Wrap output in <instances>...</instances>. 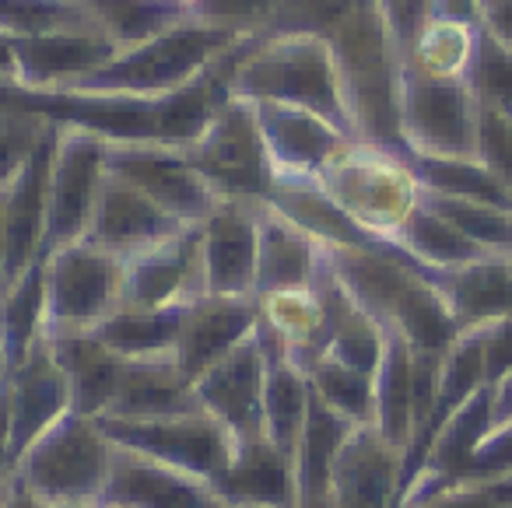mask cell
<instances>
[{
	"label": "cell",
	"instance_id": "681fc988",
	"mask_svg": "<svg viewBox=\"0 0 512 508\" xmlns=\"http://www.w3.org/2000/svg\"><path fill=\"white\" fill-rule=\"evenodd\" d=\"M484 29L512 43V0H488L484 4Z\"/></svg>",
	"mask_w": 512,
	"mask_h": 508
},
{
	"label": "cell",
	"instance_id": "f1b7e54d",
	"mask_svg": "<svg viewBox=\"0 0 512 508\" xmlns=\"http://www.w3.org/2000/svg\"><path fill=\"white\" fill-rule=\"evenodd\" d=\"M481 22L425 15L404 50V71L432 81H467L481 46Z\"/></svg>",
	"mask_w": 512,
	"mask_h": 508
},
{
	"label": "cell",
	"instance_id": "60d3db41",
	"mask_svg": "<svg viewBox=\"0 0 512 508\" xmlns=\"http://www.w3.org/2000/svg\"><path fill=\"white\" fill-rule=\"evenodd\" d=\"M467 85H470V92L477 95L481 106H495L509 113L512 109V43H505L495 32L484 29Z\"/></svg>",
	"mask_w": 512,
	"mask_h": 508
},
{
	"label": "cell",
	"instance_id": "d4e9b609",
	"mask_svg": "<svg viewBox=\"0 0 512 508\" xmlns=\"http://www.w3.org/2000/svg\"><path fill=\"white\" fill-rule=\"evenodd\" d=\"M446 295L449 312L463 330H481L512 316V260L509 253H484L463 267L432 277Z\"/></svg>",
	"mask_w": 512,
	"mask_h": 508
},
{
	"label": "cell",
	"instance_id": "30bf717a",
	"mask_svg": "<svg viewBox=\"0 0 512 508\" xmlns=\"http://www.w3.org/2000/svg\"><path fill=\"white\" fill-rule=\"evenodd\" d=\"M99 421L113 445L134 449L200 480H211L218 470H225L235 449L232 431L214 421L207 410L151 417V421H127V417H99Z\"/></svg>",
	"mask_w": 512,
	"mask_h": 508
},
{
	"label": "cell",
	"instance_id": "ee69618b",
	"mask_svg": "<svg viewBox=\"0 0 512 508\" xmlns=\"http://www.w3.org/2000/svg\"><path fill=\"white\" fill-rule=\"evenodd\" d=\"M477 158L512 190V116L505 109L481 106V113H477Z\"/></svg>",
	"mask_w": 512,
	"mask_h": 508
},
{
	"label": "cell",
	"instance_id": "6da1fadb",
	"mask_svg": "<svg viewBox=\"0 0 512 508\" xmlns=\"http://www.w3.org/2000/svg\"><path fill=\"white\" fill-rule=\"evenodd\" d=\"M341 71L344 99L358 141L407 151L400 130L404 99V50L390 29L383 0H369L323 36Z\"/></svg>",
	"mask_w": 512,
	"mask_h": 508
},
{
	"label": "cell",
	"instance_id": "6f0895ef",
	"mask_svg": "<svg viewBox=\"0 0 512 508\" xmlns=\"http://www.w3.org/2000/svg\"><path fill=\"white\" fill-rule=\"evenodd\" d=\"M211 508H235V505H225V501H214Z\"/></svg>",
	"mask_w": 512,
	"mask_h": 508
},
{
	"label": "cell",
	"instance_id": "ffe728a7",
	"mask_svg": "<svg viewBox=\"0 0 512 508\" xmlns=\"http://www.w3.org/2000/svg\"><path fill=\"white\" fill-rule=\"evenodd\" d=\"M214 491L207 480L183 473L176 466H165L134 449H113L109 477L102 487L99 505L116 508H211Z\"/></svg>",
	"mask_w": 512,
	"mask_h": 508
},
{
	"label": "cell",
	"instance_id": "11a10c76",
	"mask_svg": "<svg viewBox=\"0 0 512 508\" xmlns=\"http://www.w3.org/2000/svg\"><path fill=\"white\" fill-rule=\"evenodd\" d=\"M299 508H334L327 498H306V501H299Z\"/></svg>",
	"mask_w": 512,
	"mask_h": 508
},
{
	"label": "cell",
	"instance_id": "74e56055",
	"mask_svg": "<svg viewBox=\"0 0 512 508\" xmlns=\"http://www.w3.org/2000/svg\"><path fill=\"white\" fill-rule=\"evenodd\" d=\"M95 15L102 18V29L120 50L144 43V39L158 36V32L172 29L176 22L193 18L186 8L172 4V0H88Z\"/></svg>",
	"mask_w": 512,
	"mask_h": 508
},
{
	"label": "cell",
	"instance_id": "ac0fdd59",
	"mask_svg": "<svg viewBox=\"0 0 512 508\" xmlns=\"http://www.w3.org/2000/svg\"><path fill=\"white\" fill-rule=\"evenodd\" d=\"M207 484L214 498L235 508H299L295 456L267 435L239 438L225 470L214 473Z\"/></svg>",
	"mask_w": 512,
	"mask_h": 508
},
{
	"label": "cell",
	"instance_id": "484cf974",
	"mask_svg": "<svg viewBox=\"0 0 512 508\" xmlns=\"http://www.w3.org/2000/svg\"><path fill=\"white\" fill-rule=\"evenodd\" d=\"M57 365L64 368L71 386V410L85 417H102L116 396L127 361L113 354L92 330L81 333H46Z\"/></svg>",
	"mask_w": 512,
	"mask_h": 508
},
{
	"label": "cell",
	"instance_id": "9a60e30c",
	"mask_svg": "<svg viewBox=\"0 0 512 508\" xmlns=\"http://www.w3.org/2000/svg\"><path fill=\"white\" fill-rule=\"evenodd\" d=\"M264 382H267V354L260 333H249L239 347L214 361L197 382V400L218 424L232 431V438L267 435L264 431Z\"/></svg>",
	"mask_w": 512,
	"mask_h": 508
},
{
	"label": "cell",
	"instance_id": "3957f363",
	"mask_svg": "<svg viewBox=\"0 0 512 508\" xmlns=\"http://www.w3.org/2000/svg\"><path fill=\"white\" fill-rule=\"evenodd\" d=\"M249 32L232 25L186 18L144 43L120 50L106 67L88 78L74 81L64 92L74 95H123V99H162L176 88L190 85L200 71L214 64L225 50H232Z\"/></svg>",
	"mask_w": 512,
	"mask_h": 508
},
{
	"label": "cell",
	"instance_id": "6125c7cd",
	"mask_svg": "<svg viewBox=\"0 0 512 508\" xmlns=\"http://www.w3.org/2000/svg\"><path fill=\"white\" fill-rule=\"evenodd\" d=\"M484 4H488V0H484Z\"/></svg>",
	"mask_w": 512,
	"mask_h": 508
},
{
	"label": "cell",
	"instance_id": "db71d44e",
	"mask_svg": "<svg viewBox=\"0 0 512 508\" xmlns=\"http://www.w3.org/2000/svg\"><path fill=\"white\" fill-rule=\"evenodd\" d=\"M172 4H179V8H186L193 18H200V11H204L207 0H172Z\"/></svg>",
	"mask_w": 512,
	"mask_h": 508
},
{
	"label": "cell",
	"instance_id": "9f6ffc18",
	"mask_svg": "<svg viewBox=\"0 0 512 508\" xmlns=\"http://www.w3.org/2000/svg\"><path fill=\"white\" fill-rule=\"evenodd\" d=\"M53 508H99V501H64V505H53Z\"/></svg>",
	"mask_w": 512,
	"mask_h": 508
},
{
	"label": "cell",
	"instance_id": "7a4b0ae2",
	"mask_svg": "<svg viewBox=\"0 0 512 508\" xmlns=\"http://www.w3.org/2000/svg\"><path fill=\"white\" fill-rule=\"evenodd\" d=\"M232 95L249 102H285V106L309 109L355 137L334 50L316 32H278V36L253 32L235 67Z\"/></svg>",
	"mask_w": 512,
	"mask_h": 508
},
{
	"label": "cell",
	"instance_id": "f6af8a7d",
	"mask_svg": "<svg viewBox=\"0 0 512 508\" xmlns=\"http://www.w3.org/2000/svg\"><path fill=\"white\" fill-rule=\"evenodd\" d=\"M404 508H509V498L498 484H474V480H456L432 494L407 501Z\"/></svg>",
	"mask_w": 512,
	"mask_h": 508
},
{
	"label": "cell",
	"instance_id": "2e32d148",
	"mask_svg": "<svg viewBox=\"0 0 512 508\" xmlns=\"http://www.w3.org/2000/svg\"><path fill=\"white\" fill-rule=\"evenodd\" d=\"M253 109L274 179H320V172L355 141L309 109L285 102H253Z\"/></svg>",
	"mask_w": 512,
	"mask_h": 508
},
{
	"label": "cell",
	"instance_id": "816d5d0a",
	"mask_svg": "<svg viewBox=\"0 0 512 508\" xmlns=\"http://www.w3.org/2000/svg\"><path fill=\"white\" fill-rule=\"evenodd\" d=\"M0 78L15 81L18 78V64H15V36L0 32Z\"/></svg>",
	"mask_w": 512,
	"mask_h": 508
},
{
	"label": "cell",
	"instance_id": "f35d334b",
	"mask_svg": "<svg viewBox=\"0 0 512 508\" xmlns=\"http://www.w3.org/2000/svg\"><path fill=\"white\" fill-rule=\"evenodd\" d=\"M309 372V386L327 407L344 414L351 424L376 421V375L358 372L351 365H341L334 358H316Z\"/></svg>",
	"mask_w": 512,
	"mask_h": 508
},
{
	"label": "cell",
	"instance_id": "8d00e7d4",
	"mask_svg": "<svg viewBox=\"0 0 512 508\" xmlns=\"http://www.w3.org/2000/svg\"><path fill=\"white\" fill-rule=\"evenodd\" d=\"M0 32L15 39L57 32H106L88 0H0Z\"/></svg>",
	"mask_w": 512,
	"mask_h": 508
},
{
	"label": "cell",
	"instance_id": "4dcf8cb0",
	"mask_svg": "<svg viewBox=\"0 0 512 508\" xmlns=\"http://www.w3.org/2000/svg\"><path fill=\"white\" fill-rule=\"evenodd\" d=\"M271 200L285 218H292L299 228H306L320 246H383L372 242L334 200L323 193L316 179H274Z\"/></svg>",
	"mask_w": 512,
	"mask_h": 508
},
{
	"label": "cell",
	"instance_id": "bcb514c9",
	"mask_svg": "<svg viewBox=\"0 0 512 508\" xmlns=\"http://www.w3.org/2000/svg\"><path fill=\"white\" fill-rule=\"evenodd\" d=\"M484 333V382L495 386L505 372H512V316L481 326Z\"/></svg>",
	"mask_w": 512,
	"mask_h": 508
},
{
	"label": "cell",
	"instance_id": "94428289",
	"mask_svg": "<svg viewBox=\"0 0 512 508\" xmlns=\"http://www.w3.org/2000/svg\"><path fill=\"white\" fill-rule=\"evenodd\" d=\"M509 116H512V109H509Z\"/></svg>",
	"mask_w": 512,
	"mask_h": 508
},
{
	"label": "cell",
	"instance_id": "83f0119b",
	"mask_svg": "<svg viewBox=\"0 0 512 508\" xmlns=\"http://www.w3.org/2000/svg\"><path fill=\"white\" fill-rule=\"evenodd\" d=\"M256 333H260V344L267 354V382H264V431L274 445H281L285 452L295 456V445H299L302 424L309 414V372L292 358L285 344H281L278 333L267 330L260 319H256Z\"/></svg>",
	"mask_w": 512,
	"mask_h": 508
},
{
	"label": "cell",
	"instance_id": "e575fe53",
	"mask_svg": "<svg viewBox=\"0 0 512 508\" xmlns=\"http://www.w3.org/2000/svg\"><path fill=\"white\" fill-rule=\"evenodd\" d=\"M393 246L400 253H407L414 263H418L425 274H442V270L463 267V263L484 256V249L477 242H470L467 235L456 225H449L425 197H421V207L407 218V225L400 228V235L393 239Z\"/></svg>",
	"mask_w": 512,
	"mask_h": 508
},
{
	"label": "cell",
	"instance_id": "7c38bea8",
	"mask_svg": "<svg viewBox=\"0 0 512 508\" xmlns=\"http://www.w3.org/2000/svg\"><path fill=\"white\" fill-rule=\"evenodd\" d=\"M71 410V386L64 368L50 351V340H39L32 354L8 372L0 386V421H4V473L22 459V452Z\"/></svg>",
	"mask_w": 512,
	"mask_h": 508
},
{
	"label": "cell",
	"instance_id": "44dd1931",
	"mask_svg": "<svg viewBox=\"0 0 512 508\" xmlns=\"http://www.w3.org/2000/svg\"><path fill=\"white\" fill-rule=\"evenodd\" d=\"M57 130L46 134L15 183L4 190V246H8V274L4 288L15 284L32 263L43 260V235H46V197H50V165L57 148Z\"/></svg>",
	"mask_w": 512,
	"mask_h": 508
},
{
	"label": "cell",
	"instance_id": "277c9868",
	"mask_svg": "<svg viewBox=\"0 0 512 508\" xmlns=\"http://www.w3.org/2000/svg\"><path fill=\"white\" fill-rule=\"evenodd\" d=\"M316 183L372 242L397 239L425 197L407 151L379 148L369 141H351Z\"/></svg>",
	"mask_w": 512,
	"mask_h": 508
},
{
	"label": "cell",
	"instance_id": "4316f807",
	"mask_svg": "<svg viewBox=\"0 0 512 508\" xmlns=\"http://www.w3.org/2000/svg\"><path fill=\"white\" fill-rule=\"evenodd\" d=\"M204 410L197 400V389L183 375V368L172 358L127 361L116 396L102 417H127V421H151V417L193 414Z\"/></svg>",
	"mask_w": 512,
	"mask_h": 508
},
{
	"label": "cell",
	"instance_id": "7bdbcfd3",
	"mask_svg": "<svg viewBox=\"0 0 512 508\" xmlns=\"http://www.w3.org/2000/svg\"><path fill=\"white\" fill-rule=\"evenodd\" d=\"M53 130V120L36 113H8L0 116V193L18 179V172L29 165L36 148Z\"/></svg>",
	"mask_w": 512,
	"mask_h": 508
},
{
	"label": "cell",
	"instance_id": "b9f144b4",
	"mask_svg": "<svg viewBox=\"0 0 512 508\" xmlns=\"http://www.w3.org/2000/svg\"><path fill=\"white\" fill-rule=\"evenodd\" d=\"M369 0H278L260 25V36H278V32H316L327 36L337 22L358 11Z\"/></svg>",
	"mask_w": 512,
	"mask_h": 508
},
{
	"label": "cell",
	"instance_id": "f546056e",
	"mask_svg": "<svg viewBox=\"0 0 512 508\" xmlns=\"http://www.w3.org/2000/svg\"><path fill=\"white\" fill-rule=\"evenodd\" d=\"M186 309H134V305H116L99 326L95 337L120 354L123 361H148V358H172L183 330Z\"/></svg>",
	"mask_w": 512,
	"mask_h": 508
},
{
	"label": "cell",
	"instance_id": "836d02e7",
	"mask_svg": "<svg viewBox=\"0 0 512 508\" xmlns=\"http://www.w3.org/2000/svg\"><path fill=\"white\" fill-rule=\"evenodd\" d=\"M355 424L344 414H337L334 407L320 400V396H309V414L302 424L299 445H295V477H299V501L306 498H327V480L334 456L341 452L344 438L351 435Z\"/></svg>",
	"mask_w": 512,
	"mask_h": 508
},
{
	"label": "cell",
	"instance_id": "4fadbf2b",
	"mask_svg": "<svg viewBox=\"0 0 512 508\" xmlns=\"http://www.w3.org/2000/svg\"><path fill=\"white\" fill-rule=\"evenodd\" d=\"M404 491V449L376 424H355L334 456L327 501L334 508H397Z\"/></svg>",
	"mask_w": 512,
	"mask_h": 508
},
{
	"label": "cell",
	"instance_id": "5bb4252c",
	"mask_svg": "<svg viewBox=\"0 0 512 508\" xmlns=\"http://www.w3.org/2000/svg\"><path fill=\"white\" fill-rule=\"evenodd\" d=\"M207 295L200 228L190 225L169 242L123 263L120 305L134 309H186Z\"/></svg>",
	"mask_w": 512,
	"mask_h": 508
},
{
	"label": "cell",
	"instance_id": "8992f818",
	"mask_svg": "<svg viewBox=\"0 0 512 508\" xmlns=\"http://www.w3.org/2000/svg\"><path fill=\"white\" fill-rule=\"evenodd\" d=\"M183 155L193 169L204 176L218 197L235 200H267L274 186V169L264 148V134L256 123V109L249 99H232L221 106V113L207 123V130L193 144H186Z\"/></svg>",
	"mask_w": 512,
	"mask_h": 508
},
{
	"label": "cell",
	"instance_id": "52a82bcc",
	"mask_svg": "<svg viewBox=\"0 0 512 508\" xmlns=\"http://www.w3.org/2000/svg\"><path fill=\"white\" fill-rule=\"evenodd\" d=\"M46 333L95 330L123 298V260L81 239L43 260Z\"/></svg>",
	"mask_w": 512,
	"mask_h": 508
},
{
	"label": "cell",
	"instance_id": "5b68a950",
	"mask_svg": "<svg viewBox=\"0 0 512 508\" xmlns=\"http://www.w3.org/2000/svg\"><path fill=\"white\" fill-rule=\"evenodd\" d=\"M113 438L99 417L67 410L50 424L8 473L22 477L50 505L64 501H99L113 463ZM4 473V477H8Z\"/></svg>",
	"mask_w": 512,
	"mask_h": 508
},
{
	"label": "cell",
	"instance_id": "9c48e42d",
	"mask_svg": "<svg viewBox=\"0 0 512 508\" xmlns=\"http://www.w3.org/2000/svg\"><path fill=\"white\" fill-rule=\"evenodd\" d=\"M477 95L467 81H432L404 71L400 130L407 155L477 158Z\"/></svg>",
	"mask_w": 512,
	"mask_h": 508
},
{
	"label": "cell",
	"instance_id": "cb8c5ba5",
	"mask_svg": "<svg viewBox=\"0 0 512 508\" xmlns=\"http://www.w3.org/2000/svg\"><path fill=\"white\" fill-rule=\"evenodd\" d=\"M323 246L278 211L271 200L256 204V288L253 298L285 288H302L316 277Z\"/></svg>",
	"mask_w": 512,
	"mask_h": 508
},
{
	"label": "cell",
	"instance_id": "ba28073f",
	"mask_svg": "<svg viewBox=\"0 0 512 508\" xmlns=\"http://www.w3.org/2000/svg\"><path fill=\"white\" fill-rule=\"evenodd\" d=\"M106 148V137L60 123L50 165V197H46L43 260L71 242H81L92 228L106 183Z\"/></svg>",
	"mask_w": 512,
	"mask_h": 508
},
{
	"label": "cell",
	"instance_id": "7dc6e473",
	"mask_svg": "<svg viewBox=\"0 0 512 508\" xmlns=\"http://www.w3.org/2000/svg\"><path fill=\"white\" fill-rule=\"evenodd\" d=\"M428 8H432V0H383V11L390 18V29L397 36L400 50H407L411 36L418 32V25L425 22Z\"/></svg>",
	"mask_w": 512,
	"mask_h": 508
},
{
	"label": "cell",
	"instance_id": "f907efd6",
	"mask_svg": "<svg viewBox=\"0 0 512 508\" xmlns=\"http://www.w3.org/2000/svg\"><path fill=\"white\" fill-rule=\"evenodd\" d=\"M512 417V372H505L502 379L491 386V428L505 424Z\"/></svg>",
	"mask_w": 512,
	"mask_h": 508
},
{
	"label": "cell",
	"instance_id": "680465c9",
	"mask_svg": "<svg viewBox=\"0 0 512 508\" xmlns=\"http://www.w3.org/2000/svg\"><path fill=\"white\" fill-rule=\"evenodd\" d=\"M509 260H512V242H509Z\"/></svg>",
	"mask_w": 512,
	"mask_h": 508
},
{
	"label": "cell",
	"instance_id": "e0dca14e",
	"mask_svg": "<svg viewBox=\"0 0 512 508\" xmlns=\"http://www.w3.org/2000/svg\"><path fill=\"white\" fill-rule=\"evenodd\" d=\"M256 204L260 200L221 197L200 221L207 295L253 298L256 288Z\"/></svg>",
	"mask_w": 512,
	"mask_h": 508
},
{
	"label": "cell",
	"instance_id": "91938a15",
	"mask_svg": "<svg viewBox=\"0 0 512 508\" xmlns=\"http://www.w3.org/2000/svg\"><path fill=\"white\" fill-rule=\"evenodd\" d=\"M99 508H116V505H99Z\"/></svg>",
	"mask_w": 512,
	"mask_h": 508
},
{
	"label": "cell",
	"instance_id": "d6986e66",
	"mask_svg": "<svg viewBox=\"0 0 512 508\" xmlns=\"http://www.w3.org/2000/svg\"><path fill=\"white\" fill-rule=\"evenodd\" d=\"M183 228H190V225H183V221L172 218L165 207H158L151 197H144L141 190H134L130 183H123V179L106 172L99 207H95L92 228H88L85 239L127 263V260H134V256L169 242L172 235H179Z\"/></svg>",
	"mask_w": 512,
	"mask_h": 508
},
{
	"label": "cell",
	"instance_id": "d6a6232c",
	"mask_svg": "<svg viewBox=\"0 0 512 508\" xmlns=\"http://www.w3.org/2000/svg\"><path fill=\"white\" fill-rule=\"evenodd\" d=\"M46 333V267L32 263L15 284L0 291V347L15 372Z\"/></svg>",
	"mask_w": 512,
	"mask_h": 508
},
{
	"label": "cell",
	"instance_id": "1f68e13d",
	"mask_svg": "<svg viewBox=\"0 0 512 508\" xmlns=\"http://www.w3.org/2000/svg\"><path fill=\"white\" fill-rule=\"evenodd\" d=\"M376 424L407 456L414 438V347L397 330H386V347L376 368Z\"/></svg>",
	"mask_w": 512,
	"mask_h": 508
},
{
	"label": "cell",
	"instance_id": "d590c367",
	"mask_svg": "<svg viewBox=\"0 0 512 508\" xmlns=\"http://www.w3.org/2000/svg\"><path fill=\"white\" fill-rule=\"evenodd\" d=\"M414 176L421 179V190L439 197L481 200V204L509 207L512 190L481 162V158H435V155H407Z\"/></svg>",
	"mask_w": 512,
	"mask_h": 508
},
{
	"label": "cell",
	"instance_id": "ab89813d",
	"mask_svg": "<svg viewBox=\"0 0 512 508\" xmlns=\"http://www.w3.org/2000/svg\"><path fill=\"white\" fill-rule=\"evenodd\" d=\"M425 200L456 225L470 242L484 249V253H509L512 242V211L509 207L481 204V200H460V197H439V193H425Z\"/></svg>",
	"mask_w": 512,
	"mask_h": 508
},
{
	"label": "cell",
	"instance_id": "f5cc1de1",
	"mask_svg": "<svg viewBox=\"0 0 512 508\" xmlns=\"http://www.w3.org/2000/svg\"><path fill=\"white\" fill-rule=\"evenodd\" d=\"M4 274H8V246H4V193H0V291H4Z\"/></svg>",
	"mask_w": 512,
	"mask_h": 508
},
{
	"label": "cell",
	"instance_id": "8fae6325",
	"mask_svg": "<svg viewBox=\"0 0 512 508\" xmlns=\"http://www.w3.org/2000/svg\"><path fill=\"white\" fill-rule=\"evenodd\" d=\"M106 172L144 197H151L158 207L179 218L183 225H200L218 204V193L204 183L183 148L158 141H109L106 148Z\"/></svg>",
	"mask_w": 512,
	"mask_h": 508
},
{
	"label": "cell",
	"instance_id": "7402d4cb",
	"mask_svg": "<svg viewBox=\"0 0 512 508\" xmlns=\"http://www.w3.org/2000/svg\"><path fill=\"white\" fill-rule=\"evenodd\" d=\"M120 53L106 32H57V36L15 39L18 85L32 92H64Z\"/></svg>",
	"mask_w": 512,
	"mask_h": 508
},
{
	"label": "cell",
	"instance_id": "603a6c76",
	"mask_svg": "<svg viewBox=\"0 0 512 508\" xmlns=\"http://www.w3.org/2000/svg\"><path fill=\"white\" fill-rule=\"evenodd\" d=\"M256 298H225L204 295L186 305L183 330L176 344V365L190 382H197L214 361L225 358L232 347H239L256 330Z\"/></svg>",
	"mask_w": 512,
	"mask_h": 508
},
{
	"label": "cell",
	"instance_id": "c3c4849f",
	"mask_svg": "<svg viewBox=\"0 0 512 508\" xmlns=\"http://www.w3.org/2000/svg\"><path fill=\"white\" fill-rule=\"evenodd\" d=\"M0 508H53L46 498H39L22 477L8 473L4 477V487H0Z\"/></svg>",
	"mask_w": 512,
	"mask_h": 508
}]
</instances>
